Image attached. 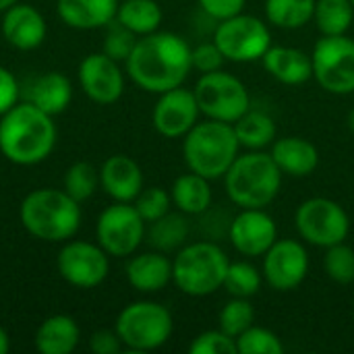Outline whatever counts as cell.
<instances>
[{
	"instance_id": "6da1fadb",
	"label": "cell",
	"mask_w": 354,
	"mask_h": 354,
	"mask_svg": "<svg viewBox=\"0 0 354 354\" xmlns=\"http://www.w3.org/2000/svg\"><path fill=\"white\" fill-rule=\"evenodd\" d=\"M191 50L183 35L158 29L137 39L124 71L139 89L160 95L185 85L193 71Z\"/></svg>"
},
{
	"instance_id": "7a4b0ae2",
	"label": "cell",
	"mask_w": 354,
	"mask_h": 354,
	"mask_svg": "<svg viewBox=\"0 0 354 354\" xmlns=\"http://www.w3.org/2000/svg\"><path fill=\"white\" fill-rule=\"evenodd\" d=\"M52 118L31 102H17L0 116V153L15 166L48 160L58 139Z\"/></svg>"
},
{
	"instance_id": "3957f363",
	"label": "cell",
	"mask_w": 354,
	"mask_h": 354,
	"mask_svg": "<svg viewBox=\"0 0 354 354\" xmlns=\"http://www.w3.org/2000/svg\"><path fill=\"white\" fill-rule=\"evenodd\" d=\"M81 203L64 189H35L19 205L21 226L37 241L66 243L81 228Z\"/></svg>"
},
{
	"instance_id": "277c9868",
	"label": "cell",
	"mask_w": 354,
	"mask_h": 354,
	"mask_svg": "<svg viewBox=\"0 0 354 354\" xmlns=\"http://www.w3.org/2000/svg\"><path fill=\"white\" fill-rule=\"evenodd\" d=\"M284 174L266 149L239 153L224 174L228 199L241 209H268L280 195Z\"/></svg>"
},
{
	"instance_id": "5b68a950",
	"label": "cell",
	"mask_w": 354,
	"mask_h": 354,
	"mask_svg": "<svg viewBox=\"0 0 354 354\" xmlns=\"http://www.w3.org/2000/svg\"><path fill=\"white\" fill-rule=\"evenodd\" d=\"M239 153L241 143L230 122L205 118L183 137V160L187 168L209 180L224 178Z\"/></svg>"
},
{
	"instance_id": "8992f818",
	"label": "cell",
	"mask_w": 354,
	"mask_h": 354,
	"mask_svg": "<svg viewBox=\"0 0 354 354\" xmlns=\"http://www.w3.org/2000/svg\"><path fill=\"white\" fill-rule=\"evenodd\" d=\"M230 257L214 241L187 243L174 253L172 259V282L174 286L193 299L216 295L224 288Z\"/></svg>"
},
{
	"instance_id": "52a82bcc",
	"label": "cell",
	"mask_w": 354,
	"mask_h": 354,
	"mask_svg": "<svg viewBox=\"0 0 354 354\" xmlns=\"http://www.w3.org/2000/svg\"><path fill=\"white\" fill-rule=\"evenodd\" d=\"M114 330L120 336L124 351L151 353L170 340L174 319L170 309L156 301H135L118 313Z\"/></svg>"
},
{
	"instance_id": "ba28073f",
	"label": "cell",
	"mask_w": 354,
	"mask_h": 354,
	"mask_svg": "<svg viewBox=\"0 0 354 354\" xmlns=\"http://www.w3.org/2000/svg\"><path fill=\"white\" fill-rule=\"evenodd\" d=\"M212 39L228 62L249 64L261 60L272 48V29L268 21L243 10L218 21Z\"/></svg>"
},
{
	"instance_id": "9c48e42d",
	"label": "cell",
	"mask_w": 354,
	"mask_h": 354,
	"mask_svg": "<svg viewBox=\"0 0 354 354\" xmlns=\"http://www.w3.org/2000/svg\"><path fill=\"white\" fill-rule=\"evenodd\" d=\"M193 93L197 97L201 116L212 120L234 124L251 108V93L247 85L224 68L203 73L197 79Z\"/></svg>"
},
{
	"instance_id": "30bf717a",
	"label": "cell",
	"mask_w": 354,
	"mask_h": 354,
	"mask_svg": "<svg viewBox=\"0 0 354 354\" xmlns=\"http://www.w3.org/2000/svg\"><path fill=\"white\" fill-rule=\"evenodd\" d=\"M295 228L303 243L328 249L351 234L348 212L330 197H309L295 212Z\"/></svg>"
},
{
	"instance_id": "8fae6325",
	"label": "cell",
	"mask_w": 354,
	"mask_h": 354,
	"mask_svg": "<svg viewBox=\"0 0 354 354\" xmlns=\"http://www.w3.org/2000/svg\"><path fill=\"white\" fill-rule=\"evenodd\" d=\"M313 79L334 95L354 93V39L344 35H322L311 52Z\"/></svg>"
},
{
	"instance_id": "7c38bea8",
	"label": "cell",
	"mask_w": 354,
	"mask_h": 354,
	"mask_svg": "<svg viewBox=\"0 0 354 354\" xmlns=\"http://www.w3.org/2000/svg\"><path fill=\"white\" fill-rule=\"evenodd\" d=\"M147 234V222L139 216L133 203L114 201L108 205L95 224L97 245L116 259L131 257L139 251Z\"/></svg>"
},
{
	"instance_id": "4fadbf2b",
	"label": "cell",
	"mask_w": 354,
	"mask_h": 354,
	"mask_svg": "<svg viewBox=\"0 0 354 354\" xmlns=\"http://www.w3.org/2000/svg\"><path fill=\"white\" fill-rule=\"evenodd\" d=\"M56 270L60 278L75 288H95L110 272V255L89 241H66L56 257Z\"/></svg>"
},
{
	"instance_id": "5bb4252c",
	"label": "cell",
	"mask_w": 354,
	"mask_h": 354,
	"mask_svg": "<svg viewBox=\"0 0 354 354\" xmlns=\"http://www.w3.org/2000/svg\"><path fill=\"white\" fill-rule=\"evenodd\" d=\"M261 259L263 280L278 292L297 290L305 282L311 263L305 243L297 239H278Z\"/></svg>"
},
{
	"instance_id": "9a60e30c",
	"label": "cell",
	"mask_w": 354,
	"mask_h": 354,
	"mask_svg": "<svg viewBox=\"0 0 354 354\" xmlns=\"http://www.w3.org/2000/svg\"><path fill=\"white\" fill-rule=\"evenodd\" d=\"M199 116L201 110L193 89L180 85L158 95L151 112V122L162 137L183 139L199 122Z\"/></svg>"
},
{
	"instance_id": "2e32d148",
	"label": "cell",
	"mask_w": 354,
	"mask_h": 354,
	"mask_svg": "<svg viewBox=\"0 0 354 354\" xmlns=\"http://www.w3.org/2000/svg\"><path fill=\"white\" fill-rule=\"evenodd\" d=\"M77 77L83 93L100 106H110L124 93V73L120 62L104 52L87 54L79 64Z\"/></svg>"
},
{
	"instance_id": "e0dca14e",
	"label": "cell",
	"mask_w": 354,
	"mask_h": 354,
	"mask_svg": "<svg viewBox=\"0 0 354 354\" xmlns=\"http://www.w3.org/2000/svg\"><path fill=\"white\" fill-rule=\"evenodd\" d=\"M228 241L247 259H257L278 241V224L266 209H241L228 224Z\"/></svg>"
},
{
	"instance_id": "ac0fdd59",
	"label": "cell",
	"mask_w": 354,
	"mask_h": 354,
	"mask_svg": "<svg viewBox=\"0 0 354 354\" xmlns=\"http://www.w3.org/2000/svg\"><path fill=\"white\" fill-rule=\"evenodd\" d=\"M0 31L8 46L21 52H31L46 41L48 23L35 6L17 2L2 12Z\"/></svg>"
},
{
	"instance_id": "d6986e66",
	"label": "cell",
	"mask_w": 354,
	"mask_h": 354,
	"mask_svg": "<svg viewBox=\"0 0 354 354\" xmlns=\"http://www.w3.org/2000/svg\"><path fill=\"white\" fill-rule=\"evenodd\" d=\"M100 187L112 201L133 203L143 191V170L133 158L114 153L100 168Z\"/></svg>"
},
{
	"instance_id": "ffe728a7",
	"label": "cell",
	"mask_w": 354,
	"mask_h": 354,
	"mask_svg": "<svg viewBox=\"0 0 354 354\" xmlns=\"http://www.w3.org/2000/svg\"><path fill=\"white\" fill-rule=\"evenodd\" d=\"M127 280L137 292L153 295L172 282V259L162 251L133 253L127 263Z\"/></svg>"
},
{
	"instance_id": "44dd1931",
	"label": "cell",
	"mask_w": 354,
	"mask_h": 354,
	"mask_svg": "<svg viewBox=\"0 0 354 354\" xmlns=\"http://www.w3.org/2000/svg\"><path fill=\"white\" fill-rule=\"evenodd\" d=\"M270 153L284 176L305 178L311 176L319 166V149L315 147V143L299 135L276 139Z\"/></svg>"
},
{
	"instance_id": "7402d4cb",
	"label": "cell",
	"mask_w": 354,
	"mask_h": 354,
	"mask_svg": "<svg viewBox=\"0 0 354 354\" xmlns=\"http://www.w3.org/2000/svg\"><path fill=\"white\" fill-rule=\"evenodd\" d=\"M263 68L282 85H303L313 79L311 54L292 46H274L261 58Z\"/></svg>"
},
{
	"instance_id": "603a6c76",
	"label": "cell",
	"mask_w": 354,
	"mask_h": 354,
	"mask_svg": "<svg viewBox=\"0 0 354 354\" xmlns=\"http://www.w3.org/2000/svg\"><path fill=\"white\" fill-rule=\"evenodd\" d=\"M120 0H56L60 21L79 31H91L110 25L116 19Z\"/></svg>"
},
{
	"instance_id": "cb8c5ba5",
	"label": "cell",
	"mask_w": 354,
	"mask_h": 354,
	"mask_svg": "<svg viewBox=\"0 0 354 354\" xmlns=\"http://www.w3.org/2000/svg\"><path fill=\"white\" fill-rule=\"evenodd\" d=\"M81 342L79 324L64 313L46 317L35 330L33 344L41 354H71Z\"/></svg>"
},
{
	"instance_id": "d4e9b609",
	"label": "cell",
	"mask_w": 354,
	"mask_h": 354,
	"mask_svg": "<svg viewBox=\"0 0 354 354\" xmlns=\"http://www.w3.org/2000/svg\"><path fill=\"white\" fill-rule=\"evenodd\" d=\"M73 100V83L66 75L58 71H50L33 79L27 89V102L37 106L50 116L62 114Z\"/></svg>"
},
{
	"instance_id": "484cf974",
	"label": "cell",
	"mask_w": 354,
	"mask_h": 354,
	"mask_svg": "<svg viewBox=\"0 0 354 354\" xmlns=\"http://www.w3.org/2000/svg\"><path fill=\"white\" fill-rule=\"evenodd\" d=\"M172 195V205L191 216H203L209 212L212 203H214V191H212V180L197 174V172H187L180 174L170 189Z\"/></svg>"
},
{
	"instance_id": "4316f807",
	"label": "cell",
	"mask_w": 354,
	"mask_h": 354,
	"mask_svg": "<svg viewBox=\"0 0 354 354\" xmlns=\"http://www.w3.org/2000/svg\"><path fill=\"white\" fill-rule=\"evenodd\" d=\"M191 234V222L189 216L183 212H168L166 216H162L160 220L147 224V243L162 253H176L178 249H183L189 241Z\"/></svg>"
},
{
	"instance_id": "83f0119b",
	"label": "cell",
	"mask_w": 354,
	"mask_h": 354,
	"mask_svg": "<svg viewBox=\"0 0 354 354\" xmlns=\"http://www.w3.org/2000/svg\"><path fill=\"white\" fill-rule=\"evenodd\" d=\"M232 127L241 147L245 149H268L278 135L274 118L259 108H249Z\"/></svg>"
},
{
	"instance_id": "f1b7e54d",
	"label": "cell",
	"mask_w": 354,
	"mask_h": 354,
	"mask_svg": "<svg viewBox=\"0 0 354 354\" xmlns=\"http://www.w3.org/2000/svg\"><path fill=\"white\" fill-rule=\"evenodd\" d=\"M116 21L131 29L137 37H143L160 29L164 12L156 0H120Z\"/></svg>"
},
{
	"instance_id": "f546056e",
	"label": "cell",
	"mask_w": 354,
	"mask_h": 354,
	"mask_svg": "<svg viewBox=\"0 0 354 354\" xmlns=\"http://www.w3.org/2000/svg\"><path fill=\"white\" fill-rule=\"evenodd\" d=\"M266 21L278 29H301L313 21L315 0H266Z\"/></svg>"
},
{
	"instance_id": "4dcf8cb0",
	"label": "cell",
	"mask_w": 354,
	"mask_h": 354,
	"mask_svg": "<svg viewBox=\"0 0 354 354\" xmlns=\"http://www.w3.org/2000/svg\"><path fill=\"white\" fill-rule=\"evenodd\" d=\"M313 23L322 35H344L354 23L351 0H315Z\"/></svg>"
},
{
	"instance_id": "1f68e13d",
	"label": "cell",
	"mask_w": 354,
	"mask_h": 354,
	"mask_svg": "<svg viewBox=\"0 0 354 354\" xmlns=\"http://www.w3.org/2000/svg\"><path fill=\"white\" fill-rule=\"evenodd\" d=\"M263 282H266L263 272L245 257L241 261H230L226 280H224V288L230 297L253 299L255 295H259Z\"/></svg>"
},
{
	"instance_id": "d6a6232c",
	"label": "cell",
	"mask_w": 354,
	"mask_h": 354,
	"mask_svg": "<svg viewBox=\"0 0 354 354\" xmlns=\"http://www.w3.org/2000/svg\"><path fill=\"white\" fill-rule=\"evenodd\" d=\"M251 326H255V307H253L251 299L230 297V301L220 309L218 328L236 340Z\"/></svg>"
},
{
	"instance_id": "836d02e7",
	"label": "cell",
	"mask_w": 354,
	"mask_h": 354,
	"mask_svg": "<svg viewBox=\"0 0 354 354\" xmlns=\"http://www.w3.org/2000/svg\"><path fill=\"white\" fill-rule=\"evenodd\" d=\"M100 187V170L89 162H75L64 172V191L79 203L93 197Z\"/></svg>"
},
{
	"instance_id": "e575fe53",
	"label": "cell",
	"mask_w": 354,
	"mask_h": 354,
	"mask_svg": "<svg viewBox=\"0 0 354 354\" xmlns=\"http://www.w3.org/2000/svg\"><path fill=\"white\" fill-rule=\"evenodd\" d=\"M324 270L328 278L336 284H351L354 282V249L351 245L338 243L326 249L324 255Z\"/></svg>"
},
{
	"instance_id": "d590c367",
	"label": "cell",
	"mask_w": 354,
	"mask_h": 354,
	"mask_svg": "<svg viewBox=\"0 0 354 354\" xmlns=\"http://www.w3.org/2000/svg\"><path fill=\"white\" fill-rule=\"evenodd\" d=\"M236 348L241 354H282L284 344L280 336L268 328L251 326L236 338Z\"/></svg>"
},
{
	"instance_id": "8d00e7d4",
	"label": "cell",
	"mask_w": 354,
	"mask_h": 354,
	"mask_svg": "<svg viewBox=\"0 0 354 354\" xmlns=\"http://www.w3.org/2000/svg\"><path fill=\"white\" fill-rule=\"evenodd\" d=\"M133 205L139 212V216L147 224H151L172 209V195L162 187H147V189L143 187V191L137 195Z\"/></svg>"
},
{
	"instance_id": "74e56055",
	"label": "cell",
	"mask_w": 354,
	"mask_h": 354,
	"mask_svg": "<svg viewBox=\"0 0 354 354\" xmlns=\"http://www.w3.org/2000/svg\"><path fill=\"white\" fill-rule=\"evenodd\" d=\"M137 35L127 29L122 23H118L116 19L106 25V35H104V54H108L110 58H114L116 62H127V58L131 56L135 44H137Z\"/></svg>"
},
{
	"instance_id": "f35d334b",
	"label": "cell",
	"mask_w": 354,
	"mask_h": 354,
	"mask_svg": "<svg viewBox=\"0 0 354 354\" xmlns=\"http://www.w3.org/2000/svg\"><path fill=\"white\" fill-rule=\"evenodd\" d=\"M191 354H236V340L228 336L226 332L218 330H207L195 336V340L189 346Z\"/></svg>"
},
{
	"instance_id": "ab89813d",
	"label": "cell",
	"mask_w": 354,
	"mask_h": 354,
	"mask_svg": "<svg viewBox=\"0 0 354 354\" xmlns=\"http://www.w3.org/2000/svg\"><path fill=\"white\" fill-rule=\"evenodd\" d=\"M224 62H228L222 54V50L216 46L214 39L209 41H201L197 44L193 50H191V64H193V71H199L201 75L203 73H214V71H220L224 66Z\"/></svg>"
},
{
	"instance_id": "60d3db41",
	"label": "cell",
	"mask_w": 354,
	"mask_h": 354,
	"mask_svg": "<svg viewBox=\"0 0 354 354\" xmlns=\"http://www.w3.org/2000/svg\"><path fill=\"white\" fill-rule=\"evenodd\" d=\"M197 4L207 17L222 21V19L243 12L247 6V0H197Z\"/></svg>"
},
{
	"instance_id": "b9f144b4",
	"label": "cell",
	"mask_w": 354,
	"mask_h": 354,
	"mask_svg": "<svg viewBox=\"0 0 354 354\" xmlns=\"http://www.w3.org/2000/svg\"><path fill=\"white\" fill-rule=\"evenodd\" d=\"M89 351L93 354H118L124 351V344L116 330H97L89 336Z\"/></svg>"
},
{
	"instance_id": "7bdbcfd3",
	"label": "cell",
	"mask_w": 354,
	"mask_h": 354,
	"mask_svg": "<svg viewBox=\"0 0 354 354\" xmlns=\"http://www.w3.org/2000/svg\"><path fill=\"white\" fill-rule=\"evenodd\" d=\"M19 102V83L15 75L0 64V116Z\"/></svg>"
},
{
	"instance_id": "ee69618b",
	"label": "cell",
	"mask_w": 354,
	"mask_h": 354,
	"mask_svg": "<svg viewBox=\"0 0 354 354\" xmlns=\"http://www.w3.org/2000/svg\"><path fill=\"white\" fill-rule=\"evenodd\" d=\"M10 351V338L6 334V330L0 326V354H6Z\"/></svg>"
},
{
	"instance_id": "f6af8a7d",
	"label": "cell",
	"mask_w": 354,
	"mask_h": 354,
	"mask_svg": "<svg viewBox=\"0 0 354 354\" xmlns=\"http://www.w3.org/2000/svg\"><path fill=\"white\" fill-rule=\"evenodd\" d=\"M19 0H0V12H4V10H8L12 4H17Z\"/></svg>"
},
{
	"instance_id": "bcb514c9",
	"label": "cell",
	"mask_w": 354,
	"mask_h": 354,
	"mask_svg": "<svg viewBox=\"0 0 354 354\" xmlns=\"http://www.w3.org/2000/svg\"><path fill=\"white\" fill-rule=\"evenodd\" d=\"M346 127H348L351 133H354V108L348 112V116H346Z\"/></svg>"
},
{
	"instance_id": "7dc6e473",
	"label": "cell",
	"mask_w": 354,
	"mask_h": 354,
	"mask_svg": "<svg viewBox=\"0 0 354 354\" xmlns=\"http://www.w3.org/2000/svg\"><path fill=\"white\" fill-rule=\"evenodd\" d=\"M351 2H353V4H354V0H351Z\"/></svg>"
}]
</instances>
